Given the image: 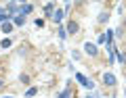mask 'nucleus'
I'll use <instances>...</instances> for the list:
<instances>
[{"label": "nucleus", "instance_id": "nucleus-1", "mask_svg": "<svg viewBox=\"0 0 126 98\" xmlns=\"http://www.w3.org/2000/svg\"><path fill=\"white\" fill-rule=\"evenodd\" d=\"M84 50H86L88 54H97V48H94L93 44H86V48H84Z\"/></svg>", "mask_w": 126, "mask_h": 98}, {"label": "nucleus", "instance_id": "nucleus-5", "mask_svg": "<svg viewBox=\"0 0 126 98\" xmlns=\"http://www.w3.org/2000/svg\"><path fill=\"white\" fill-rule=\"evenodd\" d=\"M2 84H4V79H2V77H0V88H2Z\"/></svg>", "mask_w": 126, "mask_h": 98}, {"label": "nucleus", "instance_id": "nucleus-6", "mask_svg": "<svg viewBox=\"0 0 126 98\" xmlns=\"http://www.w3.org/2000/svg\"><path fill=\"white\" fill-rule=\"evenodd\" d=\"M124 29H126V21H124Z\"/></svg>", "mask_w": 126, "mask_h": 98}, {"label": "nucleus", "instance_id": "nucleus-4", "mask_svg": "<svg viewBox=\"0 0 126 98\" xmlns=\"http://www.w3.org/2000/svg\"><path fill=\"white\" fill-rule=\"evenodd\" d=\"M120 61H124V63H126V52H122V54H120Z\"/></svg>", "mask_w": 126, "mask_h": 98}, {"label": "nucleus", "instance_id": "nucleus-3", "mask_svg": "<svg viewBox=\"0 0 126 98\" xmlns=\"http://www.w3.org/2000/svg\"><path fill=\"white\" fill-rule=\"evenodd\" d=\"M69 31H72V33H76V31H78V23H69Z\"/></svg>", "mask_w": 126, "mask_h": 98}, {"label": "nucleus", "instance_id": "nucleus-2", "mask_svg": "<svg viewBox=\"0 0 126 98\" xmlns=\"http://www.w3.org/2000/svg\"><path fill=\"white\" fill-rule=\"evenodd\" d=\"M103 81H105L107 86H111V84H113V75H105V77H103Z\"/></svg>", "mask_w": 126, "mask_h": 98}]
</instances>
